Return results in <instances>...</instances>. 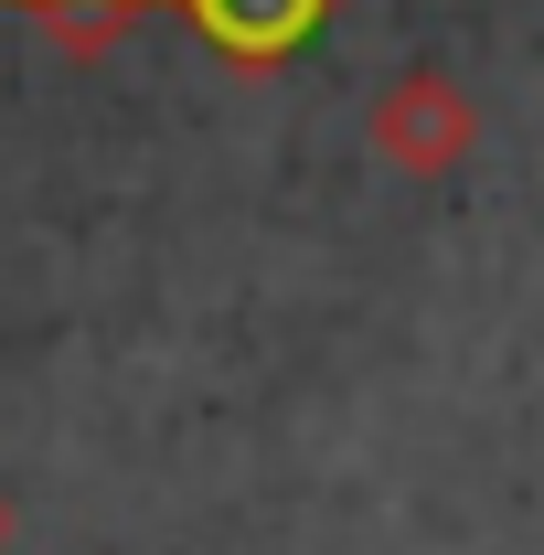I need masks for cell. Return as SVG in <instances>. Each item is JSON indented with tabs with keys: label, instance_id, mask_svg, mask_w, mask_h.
Instances as JSON below:
<instances>
[{
	"label": "cell",
	"instance_id": "1",
	"mask_svg": "<svg viewBox=\"0 0 544 555\" xmlns=\"http://www.w3.org/2000/svg\"><path fill=\"white\" fill-rule=\"evenodd\" d=\"M182 11L204 22L213 43H235V54H288L321 22V0H182Z\"/></svg>",
	"mask_w": 544,
	"mask_h": 555
}]
</instances>
